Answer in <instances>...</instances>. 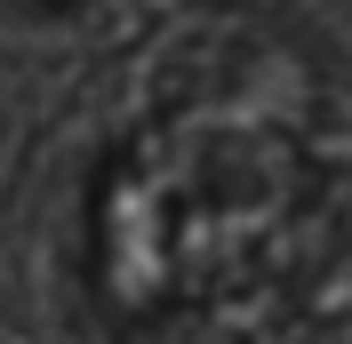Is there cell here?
Wrapping results in <instances>:
<instances>
[{
    "instance_id": "cell-1",
    "label": "cell",
    "mask_w": 352,
    "mask_h": 344,
    "mask_svg": "<svg viewBox=\"0 0 352 344\" xmlns=\"http://www.w3.org/2000/svg\"><path fill=\"white\" fill-rule=\"evenodd\" d=\"M329 96L312 56L232 48L104 144L80 193V288L112 328H248L312 216Z\"/></svg>"
},
{
    "instance_id": "cell-2",
    "label": "cell",
    "mask_w": 352,
    "mask_h": 344,
    "mask_svg": "<svg viewBox=\"0 0 352 344\" xmlns=\"http://www.w3.org/2000/svg\"><path fill=\"white\" fill-rule=\"evenodd\" d=\"M248 328H280V336H352V169H336L296 224L280 272L264 288Z\"/></svg>"
},
{
    "instance_id": "cell-3",
    "label": "cell",
    "mask_w": 352,
    "mask_h": 344,
    "mask_svg": "<svg viewBox=\"0 0 352 344\" xmlns=\"http://www.w3.org/2000/svg\"><path fill=\"white\" fill-rule=\"evenodd\" d=\"M0 8H16V17H72V8H88V0H0Z\"/></svg>"
}]
</instances>
